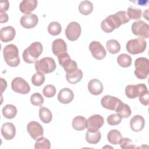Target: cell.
Here are the masks:
<instances>
[{
	"mask_svg": "<svg viewBox=\"0 0 149 149\" xmlns=\"http://www.w3.org/2000/svg\"><path fill=\"white\" fill-rule=\"evenodd\" d=\"M121 102L118 98L109 95L104 96L101 100V104L103 108L112 111H115Z\"/></svg>",
	"mask_w": 149,
	"mask_h": 149,
	"instance_id": "cell-15",
	"label": "cell"
},
{
	"mask_svg": "<svg viewBox=\"0 0 149 149\" xmlns=\"http://www.w3.org/2000/svg\"><path fill=\"white\" fill-rule=\"evenodd\" d=\"M48 31L52 36L59 35L62 31V27L57 22H51L48 26Z\"/></svg>",
	"mask_w": 149,
	"mask_h": 149,
	"instance_id": "cell-36",
	"label": "cell"
},
{
	"mask_svg": "<svg viewBox=\"0 0 149 149\" xmlns=\"http://www.w3.org/2000/svg\"><path fill=\"white\" fill-rule=\"evenodd\" d=\"M52 51L56 56H58L61 54L66 52V43L63 39L61 38H57L55 40L52 44Z\"/></svg>",
	"mask_w": 149,
	"mask_h": 149,
	"instance_id": "cell-23",
	"label": "cell"
},
{
	"mask_svg": "<svg viewBox=\"0 0 149 149\" xmlns=\"http://www.w3.org/2000/svg\"><path fill=\"white\" fill-rule=\"evenodd\" d=\"M42 52V45L40 42H34L23 52V61L27 63H33L37 61Z\"/></svg>",
	"mask_w": 149,
	"mask_h": 149,
	"instance_id": "cell-1",
	"label": "cell"
},
{
	"mask_svg": "<svg viewBox=\"0 0 149 149\" xmlns=\"http://www.w3.org/2000/svg\"><path fill=\"white\" fill-rule=\"evenodd\" d=\"M101 137V134L100 131L91 132L87 131L86 133V140L89 144H97Z\"/></svg>",
	"mask_w": 149,
	"mask_h": 149,
	"instance_id": "cell-31",
	"label": "cell"
},
{
	"mask_svg": "<svg viewBox=\"0 0 149 149\" xmlns=\"http://www.w3.org/2000/svg\"><path fill=\"white\" fill-rule=\"evenodd\" d=\"M132 62L131 56L126 54H120L117 58V62L119 66L123 68L129 67Z\"/></svg>",
	"mask_w": 149,
	"mask_h": 149,
	"instance_id": "cell-33",
	"label": "cell"
},
{
	"mask_svg": "<svg viewBox=\"0 0 149 149\" xmlns=\"http://www.w3.org/2000/svg\"><path fill=\"white\" fill-rule=\"evenodd\" d=\"M122 118L117 113H113L109 115L107 119V123L109 125L114 126L119 124L122 121Z\"/></svg>",
	"mask_w": 149,
	"mask_h": 149,
	"instance_id": "cell-41",
	"label": "cell"
},
{
	"mask_svg": "<svg viewBox=\"0 0 149 149\" xmlns=\"http://www.w3.org/2000/svg\"><path fill=\"white\" fill-rule=\"evenodd\" d=\"M38 2L36 0H23L19 5V9L21 12L27 15L31 13L37 7Z\"/></svg>",
	"mask_w": 149,
	"mask_h": 149,
	"instance_id": "cell-22",
	"label": "cell"
},
{
	"mask_svg": "<svg viewBox=\"0 0 149 149\" xmlns=\"http://www.w3.org/2000/svg\"><path fill=\"white\" fill-rule=\"evenodd\" d=\"M115 111L122 118H127L132 113L130 107L127 104L123 103L122 101L118 105Z\"/></svg>",
	"mask_w": 149,
	"mask_h": 149,
	"instance_id": "cell-26",
	"label": "cell"
},
{
	"mask_svg": "<svg viewBox=\"0 0 149 149\" xmlns=\"http://www.w3.org/2000/svg\"><path fill=\"white\" fill-rule=\"evenodd\" d=\"M43 95L47 98L53 97L56 93V88L52 84H48L45 86L42 90Z\"/></svg>",
	"mask_w": 149,
	"mask_h": 149,
	"instance_id": "cell-40",
	"label": "cell"
},
{
	"mask_svg": "<svg viewBox=\"0 0 149 149\" xmlns=\"http://www.w3.org/2000/svg\"><path fill=\"white\" fill-rule=\"evenodd\" d=\"M127 13L130 19L133 20H137L141 18L142 11L139 8L130 6L127 8Z\"/></svg>",
	"mask_w": 149,
	"mask_h": 149,
	"instance_id": "cell-34",
	"label": "cell"
},
{
	"mask_svg": "<svg viewBox=\"0 0 149 149\" xmlns=\"http://www.w3.org/2000/svg\"><path fill=\"white\" fill-rule=\"evenodd\" d=\"M1 134L6 140H10L14 138L16 134V128L11 122L3 123L1 129Z\"/></svg>",
	"mask_w": 149,
	"mask_h": 149,
	"instance_id": "cell-17",
	"label": "cell"
},
{
	"mask_svg": "<svg viewBox=\"0 0 149 149\" xmlns=\"http://www.w3.org/2000/svg\"><path fill=\"white\" fill-rule=\"evenodd\" d=\"M131 29L133 34L141 38H147L149 36V26L141 20L133 22Z\"/></svg>",
	"mask_w": 149,
	"mask_h": 149,
	"instance_id": "cell-8",
	"label": "cell"
},
{
	"mask_svg": "<svg viewBox=\"0 0 149 149\" xmlns=\"http://www.w3.org/2000/svg\"><path fill=\"white\" fill-rule=\"evenodd\" d=\"M11 87L13 91L21 94H26L30 91L29 83L20 77H16L12 80Z\"/></svg>",
	"mask_w": 149,
	"mask_h": 149,
	"instance_id": "cell-9",
	"label": "cell"
},
{
	"mask_svg": "<svg viewBox=\"0 0 149 149\" xmlns=\"http://www.w3.org/2000/svg\"><path fill=\"white\" fill-rule=\"evenodd\" d=\"M89 50L91 52L93 56L98 60L104 59L107 52L102 45L98 41H93L89 44Z\"/></svg>",
	"mask_w": 149,
	"mask_h": 149,
	"instance_id": "cell-12",
	"label": "cell"
},
{
	"mask_svg": "<svg viewBox=\"0 0 149 149\" xmlns=\"http://www.w3.org/2000/svg\"><path fill=\"white\" fill-rule=\"evenodd\" d=\"M57 56L59 63L63 68L66 73H72L78 69L77 63L70 59V57L67 52L61 54Z\"/></svg>",
	"mask_w": 149,
	"mask_h": 149,
	"instance_id": "cell-7",
	"label": "cell"
},
{
	"mask_svg": "<svg viewBox=\"0 0 149 149\" xmlns=\"http://www.w3.org/2000/svg\"><path fill=\"white\" fill-rule=\"evenodd\" d=\"M147 47L146 41L141 37L129 40L126 45V48L129 53L132 55L139 54L143 52Z\"/></svg>",
	"mask_w": 149,
	"mask_h": 149,
	"instance_id": "cell-6",
	"label": "cell"
},
{
	"mask_svg": "<svg viewBox=\"0 0 149 149\" xmlns=\"http://www.w3.org/2000/svg\"><path fill=\"white\" fill-rule=\"evenodd\" d=\"M16 35V30L12 26L2 27L0 30V38L2 42H7L12 41Z\"/></svg>",
	"mask_w": 149,
	"mask_h": 149,
	"instance_id": "cell-19",
	"label": "cell"
},
{
	"mask_svg": "<svg viewBox=\"0 0 149 149\" xmlns=\"http://www.w3.org/2000/svg\"><path fill=\"white\" fill-rule=\"evenodd\" d=\"M104 123V118L98 114H95L87 119V130L91 132H95L99 130Z\"/></svg>",
	"mask_w": 149,
	"mask_h": 149,
	"instance_id": "cell-11",
	"label": "cell"
},
{
	"mask_svg": "<svg viewBox=\"0 0 149 149\" xmlns=\"http://www.w3.org/2000/svg\"><path fill=\"white\" fill-rule=\"evenodd\" d=\"M34 148L35 149H49L51 148L50 141L48 139L41 137L36 140Z\"/></svg>",
	"mask_w": 149,
	"mask_h": 149,
	"instance_id": "cell-35",
	"label": "cell"
},
{
	"mask_svg": "<svg viewBox=\"0 0 149 149\" xmlns=\"http://www.w3.org/2000/svg\"><path fill=\"white\" fill-rule=\"evenodd\" d=\"M72 127L77 131H81L87 128V119L82 116H77L72 120Z\"/></svg>",
	"mask_w": 149,
	"mask_h": 149,
	"instance_id": "cell-24",
	"label": "cell"
},
{
	"mask_svg": "<svg viewBox=\"0 0 149 149\" xmlns=\"http://www.w3.org/2000/svg\"><path fill=\"white\" fill-rule=\"evenodd\" d=\"M3 54L5 61L9 66L16 67L19 65V49L15 45L10 44L6 45L3 49Z\"/></svg>",
	"mask_w": 149,
	"mask_h": 149,
	"instance_id": "cell-2",
	"label": "cell"
},
{
	"mask_svg": "<svg viewBox=\"0 0 149 149\" xmlns=\"http://www.w3.org/2000/svg\"><path fill=\"white\" fill-rule=\"evenodd\" d=\"M30 102L34 106H41L44 102V98L39 93H34L30 97Z\"/></svg>",
	"mask_w": 149,
	"mask_h": 149,
	"instance_id": "cell-38",
	"label": "cell"
},
{
	"mask_svg": "<svg viewBox=\"0 0 149 149\" xmlns=\"http://www.w3.org/2000/svg\"><path fill=\"white\" fill-rule=\"evenodd\" d=\"M2 114L7 119H13L17 114V108L12 104H7L2 108Z\"/></svg>",
	"mask_w": 149,
	"mask_h": 149,
	"instance_id": "cell-27",
	"label": "cell"
},
{
	"mask_svg": "<svg viewBox=\"0 0 149 149\" xmlns=\"http://www.w3.org/2000/svg\"><path fill=\"white\" fill-rule=\"evenodd\" d=\"M87 88L89 92L95 95L101 94L104 90L102 83L97 79H91L88 83Z\"/></svg>",
	"mask_w": 149,
	"mask_h": 149,
	"instance_id": "cell-21",
	"label": "cell"
},
{
	"mask_svg": "<svg viewBox=\"0 0 149 149\" xmlns=\"http://www.w3.org/2000/svg\"><path fill=\"white\" fill-rule=\"evenodd\" d=\"M38 22V16L33 13L23 16L20 20V23L25 29H32L37 26Z\"/></svg>",
	"mask_w": 149,
	"mask_h": 149,
	"instance_id": "cell-16",
	"label": "cell"
},
{
	"mask_svg": "<svg viewBox=\"0 0 149 149\" xmlns=\"http://www.w3.org/2000/svg\"><path fill=\"white\" fill-rule=\"evenodd\" d=\"M139 100L141 104L144 105H148V98H149V91L147 90L141 91L139 95Z\"/></svg>",
	"mask_w": 149,
	"mask_h": 149,
	"instance_id": "cell-42",
	"label": "cell"
},
{
	"mask_svg": "<svg viewBox=\"0 0 149 149\" xmlns=\"http://www.w3.org/2000/svg\"><path fill=\"white\" fill-rule=\"evenodd\" d=\"M8 21V15L5 12L0 10V22L1 23H6Z\"/></svg>",
	"mask_w": 149,
	"mask_h": 149,
	"instance_id": "cell-43",
	"label": "cell"
},
{
	"mask_svg": "<svg viewBox=\"0 0 149 149\" xmlns=\"http://www.w3.org/2000/svg\"><path fill=\"white\" fill-rule=\"evenodd\" d=\"M57 98L58 101L62 104H69L74 98V93L70 88H63L59 91Z\"/></svg>",
	"mask_w": 149,
	"mask_h": 149,
	"instance_id": "cell-18",
	"label": "cell"
},
{
	"mask_svg": "<svg viewBox=\"0 0 149 149\" xmlns=\"http://www.w3.org/2000/svg\"><path fill=\"white\" fill-rule=\"evenodd\" d=\"M82 77L83 72L80 69H77L72 73H66V80L70 84H76L79 82Z\"/></svg>",
	"mask_w": 149,
	"mask_h": 149,
	"instance_id": "cell-25",
	"label": "cell"
},
{
	"mask_svg": "<svg viewBox=\"0 0 149 149\" xmlns=\"http://www.w3.org/2000/svg\"><path fill=\"white\" fill-rule=\"evenodd\" d=\"M56 63L54 59L51 57H44L35 62V69L38 72L43 74L49 73L56 69Z\"/></svg>",
	"mask_w": 149,
	"mask_h": 149,
	"instance_id": "cell-5",
	"label": "cell"
},
{
	"mask_svg": "<svg viewBox=\"0 0 149 149\" xmlns=\"http://www.w3.org/2000/svg\"><path fill=\"white\" fill-rule=\"evenodd\" d=\"M45 81V76L41 72L34 73L31 77V82L36 86H41Z\"/></svg>",
	"mask_w": 149,
	"mask_h": 149,
	"instance_id": "cell-37",
	"label": "cell"
},
{
	"mask_svg": "<svg viewBox=\"0 0 149 149\" xmlns=\"http://www.w3.org/2000/svg\"><path fill=\"white\" fill-rule=\"evenodd\" d=\"M79 12L83 15H88L93 10V5L89 1H81L78 6Z\"/></svg>",
	"mask_w": 149,
	"mask_h": 149,
	"instance_id": "cell-28",
	"label": "cell"
},
{
	"mask_svg": "<svg viewBox=\"0 0 149 149\" xmlns=\"http://www.w3.org/2000/svg\"><path fill=\"white\" fill-rule=\"evenodd\" d=\"M0 79H1V93H2L7 87V83H6V80H4L2 78H1Z\"/></svg>",
	"mask_w": 149,
	"mask_h": 149,
	"instance_id": "cell-45",
	"label": "cell"
},
{
	"mask_svg": "<svg viewBox=\"0 0 149 149\" xmlns=\"http://www.w3.org/2000/svg\"><path fill=\"white\" fill-rule=\"evenodd\" d=\"M134 73L137 78L145 79L149 73V60L144 57H140L135 60Z\"/></svg>",
	"mask_w": 149,
	"mask_h": 149,
	"instance_id": "cell-4",
	"label": "cell"
},
{
	"mask_svg": "<svg viewBox=\"0 0 149 149\" xmlns=\"http://www.w3.org/2000/svg\"><path fill=\"white\" fill-rule=\"evenodd\" d=\"M122 24H123V22L118 13H116L109 15L103 20L101 24V27L105 33H109L119 27Z\"/></svg>",
	"mask_w": 149,
	"mask_h": 149,
	"instance_id": "cell-3",
	"label": "cell"
},
{
	"mask_svg": "<svg viewBox=\"0 0 149 149\" xmlns=\"http://www.w3.org/2000/svg\"><path fill=\"white\" fill-rule=\"evenodd\" d=\"M122 138L121 133L116 129L110 130L107 134V139L108 141L113 145H117Z\"/></svg>",
	"mask_w": 149,
	"mask_h": 149,
	"instance_id": "cell-30",
	"label": "cell"
},
{
	"mask_svg": "<svg viewBox=\"0 0 149 149\" xmlns=\"http://www.w3.org/2000/svg\"><path fill=\"white\" fill-rule=\"evenodd\" d=\"M145 120L144 118L139 115L133 116L130 120V127L131 129L136 132H140L144 127Z\"/></svg>",
	"mask_w": 149,
	"mask_h": 149,
	"instance_id": "cell-20",
	"label": "cell"
},
{
	"mask_svg": "<svg viewBox=\"0 0 149 149\" xmlns=\"http://www.w3.org/2000/svg\"><path fill=\"white\" fill-rule=\"evenodd\" d=\"M120 147L122 149H133L135 148L133 141L126 137H122L119 142Z\"/></svg>",
	"mask_w": 149,
	"mask_h": 149,
	"instance_id": "cell-39",
	"label": "cell"
},
{
	"mask_svg": "<svg viewBox=\"0 0 149 149\" xmlns=\"http://www.w3.org/2000/svg\"><path fill=\"white\" fill-rule=\"evenodd\" d=\"M9 6V3L8 1H5L1 2V10L6 12L8 10Z\"/></svg>",
	"mask_w": 149,
	"mask_h": 149,
	"instance_id": "cell-44",
	"label": "cell"
},
{
	"mask_svg": "<svg viewBox=\"0 0 149 149\" xmlns=\"http://www.w3.org/2000/svg\"><path fill=\"white\" fill-rule=\"evenodd\" d=\"M146 90H147V87L144 84L127 85L125 88V94L129 98L134 99L141 91Z\"/></svg>",
	"mask_w": 149,
	"mask_h": 149,
	"instance_id": "cell-14",
	"label": "cell"
},
{
	"mask_svg": "<svg viewBox=\"0 0 149 149\" xmlns=\"http://www.w3.org/2000/svg\"><path fill=\"white\" fill-rule=\"evenodd\" d=\"M81 26L76 22H72L69 23L65 29L66 37L72 41L77 40L81 34Z\"/></svg>",
	"mask_w": 149,
	"mask_h": 149,
	"instance_id": "cell-10",
	"label": "cell"
},
{
	"mask_svg": "<svg viewBox=\"0 0 149 149\" xmlns=\"http://www.w3.org/2000/svg\"><path fill=\"white\" fill-rule=\"evenodd\" d=\"M27 130L31 137L36 140L42 137L44 134L42 126L38 122L36 121L30 122L27 124Z\"/></svg>",
	"mask_w": 149,
	"mask_h": 149,
	"instance_id": "cell-13",
	"label": "cell"
},
{
	"mask_svg": "<svg viewBox=\"0 0 149 149\" xmlns=\"http://www.w3.org/2000/svg\"><path fill=\"white\" fill-rule=\"evenodd\" d=\"M39 117L42 122L48 123L52 119V115L49 109L45 107H41L39 109Z\"/></svg>",
	"mask_w": 149,
	"mask_h": 149,
	"instance_id": "cell-29",
	"label": "cell"
},
{
	"mask_svg": "<svg viewBox=\"0 0 149 149\" xmlns=\"http://www.w3.org/2000/svg\"><path fill=\"white\" fill-rule=\"evenodd\" d=\"M106 47L107 51L112 54H116L119 52L120 49V45L119 42L114 39H111L106 42Z\"/></svg>",
	"mask_w": 149,
	"mask_h": 149,
	"instance_id": "cell-32",
	"label": "cell"
}]
</instances>
